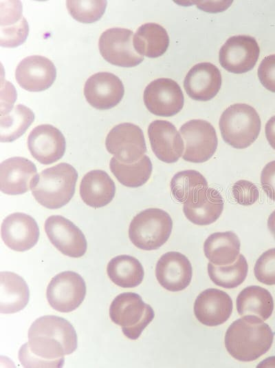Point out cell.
Returning a JSON list of instances; mask_svg holds the SVG:
<instances>
[{"instance_id":"44dd1931","label":"cell","mask_w":275,"mask_h":368,"mask_svg":"<svg viewBox=\"0 0 275 368\" xmlns=\"http://www.w3.org/2000/svg\"><path fill=\"white\" fill-rule=\"evenodd\" d=\"M36 172L34 163L26 158L14 156L6 159L0 165L1 191L8 195L28 192Z\"/></svg>"},{"instance_id":"484cf974","label":"cell","mask_w":275,"mask_h":368,"mask_svg":"<svg viewBox=\"0 0 275 368\" xmlns=\"http://www.w3.org/2000/svg\"><path fill=\"white\" fill-rule=\"evenodd\" d=\"M241 243L231 231L210 234L204 244L206 257L215 265H227L234 263L240 252Z\"/></svg>"},{"instance_id":"83f0119b","label":"cell","mask_w":275,"mask_h":368,"mask_svg":"<svg viewBox=\"0 0 275 368\" xmlns=\"http://www.w3.org/2000/svg\"><path fill=\"white\" fill-rule=\"evenodd\" d=\"M169 45L166 30L155 23L140 26L133 35V46L138 54L149 58L162 56Z\"/></svg>"},{"instance_id":"603a6c76","label":"cell","mask_w":275,"mask_h":368,"mask_svg":"<svg viewBox=\"0 0 275 368\" xmlns=\"http://www.w3.org/2000/svg\"><path fill=\"white\" fill-rule=\"evenodd\" d=\"M116 186L109 174L100 170L87 172L80 185V195L89 207L98 208L108 205L113 198Z\"/></svg>"},{"instance_id":"cb8c5ba5","label":"cell","mask_w":275,"mask_h":368,"mask_svg":"<svg viewBox=\"0 0 275 368\" xmlns=\"http://www.w3.org/2000/svg\"><path fill=\"white\" fill-rule=\"evenodd\" d=\"M30 291L24 279L10 272L0 273V312L14 314L28 303Z\"/></svg>"},{"instance_id":"d4e9b609","label":"cell","mask_w":275,"mask_h":368,"mask_svg":"<svg viewBox=\"0 0 275 368\" xmlns=\"http://www.w3.org/2000/svg\"><path fill=\"white\" fill-rule=\"evenodd\" d=\"M29 335H40L57 340L72 354L77 348L76 332L67 320L56 316H44L31 325Z\"/></svg>"},{"instance_id":"9c48e42d","label":"cell","mask_w":275,"mask_h":368,"mask_svg":"<svg viewBox=\"0 0 275 368\" xmlns=\"http://www.w3.org/2000/svg\"><path fill=\"white\" fill-rule=\"evenodd\" d=\"M105 146L114 158L124 163L137 162L146 152L142 129L131 123L114 126L106 137Z\"/></svg>"},{"instance_id":"d590c367","label":"cell","mask_w":275,"mask_h":368,"mask_svg":"<svg viewBox=\"0 0 275 368\" xmlns=\"http://www.w3.org/2000/svg\"><path fill=\"white\" fill-rule=\"evenodd\" d=\"M254 272L260 283L267 285H275V248L265 251L259 256Z\"/></svg>"},{"instance_id":"60d3db41","label":"cell","mask_w":275,"mask_h":368,"mask_svg":"<svg viewBox=\"0 0 275 368\" xmlns=\"http://www.w3.org/2000/svg\"><path fill=\"white\" fill-rule=\"evenodd\" d=\"M267 227L275 239V210L268 217Z\"/></svg>"},{"instance_id":"8992f818","label":"cell","mask_w":275,"mask_h":368,"mask_svg":"<svg viewBox=\"0 0 275 368\" xmlns=\"http://www.w3.org/2000/svg\"><path fill=\"white\" fill-rule=\"evenodd\" d=\"M179 133L184 143V160L192 163L208 161L216 152L218 139L211 123L202 119H192L184 123Z\"/></svg>"},{"instance_id":"e575fe53","label":"cell","mask_w":275,"mask_h":368,"mask_svg":"<svg viewBox=\"0 0 275 368\" xmlns=\"http://www.w3.org/2000/svg\"><path fill=\"white\" fill-rule=\"evenodd\" d=\"M28 33V23L23 17L16 23L0 25V44L4 48L17 47L25 42Z\"/></svg>"},{"instance_id":"7402d4cb","label":"cell","mask_w":275,"mask_h":368,"mask_svg":"<svg viewBox=\"0 0 275 368\" xmlns=\"http://www.w3.org/2000/svg\"><path fill=\"white\" fill-rule=\"evenodd\" d=\"M221 85V75L214 64L202 62L195 65L187 73L184 87L192 99L207 101L216 96Z\"/></svg>"},{"instance_id":"1f68e13d","label":"cell","mask_w":275,"mask_h":368,"mask_svg":"<svg viewBox=\"0 0 275 368\" xmlns=\"http://www.w3.org/2000/svg\"><path fill=\"white\" fill-rule=\"evenodd\" d=\"M248 265L245 256L240 254L236 260L227 265L208 264V273L211 280L217 285L232 289L245 280L248 275Z\"/></svg>"},{"instance_id":"277c9868","label":"cell","mask_w":275,"mask_h":368,"mask_svg":"<svg viewBox=\"0 0 275 368\" xmlns=\"http://www.w3.org/2000/svg\"><path fill=\"white\" fill-rule=\"evenodd\" d=\"M172 228V218L166 211L148 208L133 217L129 227V237L138 248L155 250L168 241Z\"/></svg>"},{"instance_id":"d6986e66","label":"cell","mask_w":275,"mask_h":368,"mask_svg":"<svg viewBox=\"0 0 275 368\" xmlns=\"http://www.w3.org/2000/svg\"><path fill=\"white\" fill-rule=\"evenodd\" d=\"M155 276L159 283L170 292L186 288L192 279V268L188 258L177 252L164 254L155 267Z\"/></svg>"},{"instance_id":"ba28073f","label":"cell","mask_w":275,"mask_h":368,"mask_svg":"<svg viewBox=\"0 0 275 368\" xmlns=\"http://www.w3.org/2000/svg\"><path fill=\"white\" fill-rule=\"evenodd\" d=\"M133 31L123 28H111L104 31L98 41L100 54L107 62L123 68L139 65L143 56L133 46Z\"/></svg>"},{"instance_id":"52a82bcc","label":"cell","mask_w":275,"mask_h":368,"mask_svg":"<svg viewBox=\"0 0 275 368\" xmlns=\"http://www.w3.org/2000/svg\"><path fill=\"white\" fill-rule=\"evenodd\" d=\"M86 295V284L78 273L63 272L50 280L46 290L50 305L56 311L68 313L82 303Z\"/></svg>"},{"instance_id":"6da1fadb","label":"cell","mask_w":275,"mask_h":368,"mask_svg":"<svg viewBox=\"0 0 275 368\" xmlns=\"http://www.w3.org/2000/svg\"><path fill=\"white\" fill-rule=\"evenodd\" d=\"M262 319L254 316H245L234 320L225 335L228 352L242 362L256 360L272 347L274 333Z\"/></svg>"},{"instance_id":"4dcf8cb0","label":"cell","mask_w":275,"mask_h":368,"mask_svg":"<svg viewBox=\"0 0 275 368\" xmlns=\"http://www.w3.org/2000/svg\"><path fill=\"white\" fill-rule=\"evenodd\" d=\"M34 120V112L28 107L18 104L0 118L1 142H12L23 135Z\"/></svg>"},{"instance_id":"7a4b0ae2","label":"cell","mask_w":275,"mask_h":368,"mask_svg":"<svg viewBox=\"0 0 275 368\" xmlns=\"http://www.w3.org/2000/svg\"><path fill=\"white\" fill-rule=\"evenodd\" d=\"M77 178V171L72 165L60 163L36 174L31 182L30 189L42 206L58 209L73 197Z\"/></svg>"},{"instance_id":"5bb4252c","label":"cell","mask_w":275,"mask_h":368,"mask_svg":"<svg viewBox=\"0 0 275 368\" xmlns=\"http://www.w3.org/2000/svg\"><path fill=\"white\" fill-rule=\"evenodd\" d=\"M56 77V69L49 59L41 55L24 58L16 66L18 84L29 92H41L49 88Z\"/></svg>"},{"instance_id":"f1b7e54d","label":"cell","mask_w":275,"mask_h":368,"mask_svg":"<svg viewBox=\"0 0 275 368\" xmlns=\"http://www.w3.org/2000/svg\"><path fill=\"white\" fill-rule=\"evenodd\" d=\"M107 272L113 283L123 288L138 286L144 275L140 262L129 255H120L111 259L107 264Z\"/></svg>"},{"instance_id":"2e32d148","label":"cell","mask_w":275,"mask_h":368,"mask_svg":"<svg viewBox=\"0 0 275 368\" xmlns=\"http://www.w3.org/2000/svg\"><path fill=\"white\" fill-rule=\"evenodd\" d=\"M1 238L6 245L16 252L33 247L39 238V229L31 216L21 212L6 216L1 224Z\"/></svg>"},{"instance_id":"ffe728a7","label":"cell","mask_w":275,"mask_h":368,"mask_svg":"<svg viewBox=\"0 0 275 368\" xmlns=\"http://www.w3.org/2000/svg\"><path fill=\"white\" fill-rule=\"evenodd\" d=\"M232 308V300L226 292L209 288L197 296L194 304V313L201 324L214 327L227 321Z\"/></svg>"},{"instance_id":"f546056e","label":"cell","mask_w":275,"mask_h":368,"mask_svg":"<svg viewBox=\"0 0 275 368\" xmlns=\"http://www.w3.org/2000/svg\"><path fill=\"white\" fill-rule=\"evenodd\" d=\"M109 167L117 180L129 187H138L145 184L153 170L152 163L147 155L133 163H124L112 157Z\"/></svg>"},{"instance_id":"5b68a950","label":"cell","mask_w":275,"mask_h":368,"mask_svg":"<svg viewBox=\"0 0 275 368\" xmlns=\"http://www.w3.org/2000/svg\"><path fill=\"white\" fill-rule=\"evenodd\" d=\"M109 316L122 327L123 334L131 340L138 339L155 316L153 308L134 292L118 295L109 307Z\"/></svg>"},{"instance_id":"8fae6325","label":"cell","mask_w":275,"mask_h":368,"mask_svg":"<svg viewBox=\"0 0 275 368\" xmlns=\"http://www.w3.org/2000/svg\"><path fill=\"white\" fill-rule=\"evenodd\" d=\"M260 48L256 39L249 35L230 37L219 53L221 65L234 74H243L252 70L259 56Z\"/></svg>"},{"instance_id":"e0dca14e","label":"cell","mask_w":275,"mask_h":368,"mask_svg":"<svg viewBox=\"0 0 275 368\" xmlns=\"http://www.w3.org/2000/svg\"><path fill=\"white\" fill-rule=\"evenodd\" d=\"M223 205V198L220 192L208 187L192 192L184 203L183 212L191 223L208 225L219 218Z\"/></svg>"},{"instance_id":"3957f363","label":"cell","mask_w":275,"mask_h":368,"mask_svg":"<svg viewBox=\"0 0 275 368\" xmlns=\"http://www.w3.org/2000/svg\"><path fill=\"white\" fill-rule=\"evenodd\" d=\"M219 125L226 143L234 148L244 149L258 138L261 122L253 107L245 103H235L223 111Z\"/></svg>"},{"instance_id":"ac0fdd59","label":"cell","mask_w":275,"mask_h":368,"mask_svg":"<svg viewBox=\"0 0 275 368\" xmlns=\"http://www.w3.org/2000/svg\"><path fill=\"white\" fill-rule=\"evenodd\" d=\"M148 136L155 156L166 163L177 162L184 151V143L175 126L165 120L152 121Z\"/></svg>"},{"instance_id":"8d00e7d4","label":"cell","mask_w":275,"mask_h":368,"mask_svg":"<svg viewBox=\"0 0 275 368\" xmlns=\"http://www.w3.org/2000/svg\"><path fill=\"white\" fill-rule=\"evenodd\" d=\"M232 194L236 203L243 206L252 205L259 197L257 187L247 180L236 181L232 187Z\"/></svg>"},{"instance_id":"d6a6232c","label":"cell","mask_w":275,"mask_h":368,"mask_svg":"<svg viewBox=\"0 0 275 368\" xmlns=\"http://www.w3.org/2000/svg\"><path fill=\"white\" fill-rule=\"evenodd\" d=\"M208 187L205 177L194 170L179 172L170 181L172 195L179 203H184L192 192Z\"/></svg>"},{"instance_id":"4316f807","label":"cell","mask_w":275,"mask_h":368,"mask_svg":"<svg viewBox=\"0 0 275 368\" xmlns=\"http://www.w3.org/2000/svg\"><path fill=\"white\" fill-rule=\"evenodd\" d=\"M236 309L242 316H254L266 320L272 314L274 300L266 289L252 285L244 288L236 298Z\"/></svg>"},{"instance_id":"4fadbf2b","label":"cell","mask_w":275,"mask_h":368,"mask_svg":"<svg viewBox=\"0 0 275 368\" xmlns=\"http://www.w3.org/2000/svg\"><path fill=\"white\" fill-rule=\"evenodd\" d=\"M124 88L116 75L100 72L90 76L84 86L87 101L98 110H108L118 105L123 98Z\"/></svg>"},{"instance_id":"f35d334b","label":"cell","mask_w":275,"mask_h":368,"mask_svg":"<svg viewBox=\"0 0 275 368\" xmlns=\"http://www.w3.org/2000/svg\"><path fill=\"white\" fill-rule=\"evenodd\" d=\"M262 188L267 196L275 201V161H272L263 167L261 174Z\"/></svg>"},{"instance_id":"7c38bea8","label":"cell","mask_w":275,"mask_h":368,"mask_svg":"<svg viewBox=\"0 0 275 368\" xmlns=\"http://www.w3.org/2000/svg\"><path fill=\"white\" fill-rule=\"evenodd\" d=\"M45 231L52 244L64 255L79 258L85 254L87 243L84 234L65 217L49 216L45 222Z\"/></svg>"},{"instance_id":"30bf717a","label":"cell","mask_w":275,"mask_h":368,"mask_svg":"<svg viewBox=\"0 0 275 368\" xmlns=\"http://www.w3.org/2000/svg\"><path fill=\"white\" fill-rule=\"evenodd\" d=\"M143 99L147 110L160 116H172L181 111L184 97L176 81L167 78L157 79L144 89Z\"/></svg>"},{"instance_id":"74e56055","label":"cell","mask_w":275,"mask_h":368,"mask_svg":"<svg viewBox=\"0 0 275 368\" xmlns=\"http://www.w3.org/2000/svg\"><path fill=\"white\" fill-rule=\"evenodd\" d=\"M258 76L267 90L275 92V54L267 56L261 61Z\"/></svg>"},{"instance_id":"9a60e30c","label":"cell","mask_w":275,"mask_h":368,"mask_svg":"<svg viewBox=\"0 0 275 368\" xmlns=\"http://www.w3.org/2000/svg\"><path fill=\"white\" fill-rule=\"evenodd\" d=\"M28 147L32 156L40 163H53L63 156L66 143L62 132L50 124L35 127L28 137Z\"/></svg>"},{"instance_id":"ab89813d","label":"cell","mask_w":275,"mask_h":368,"mask_svg":"<svg viewBox=\"0 0 275 368\" xmlns=\"http://www.w3.org/2000/svg\"><path fill=\"white\" fill-rule=\"evenodd\" d=\"M265 136L271 147L275 150V115L272 116L266 123Z\"/></svg>"},{"instance_id":"836d02e7","label":"cell","mask_w":275,"mask_h":368,"mask_svg":"<svg viewBox=\"0 0 275 368\" xmlns=\"http://www.w3.org/2000/svg\"><path fill=\"white\" fill-rule=\"evenodd\" d=\"M67 8L70 15L76 21L89 23L99 20L105 12L107 1H66Z\"/></svg>"}]
</instances>
